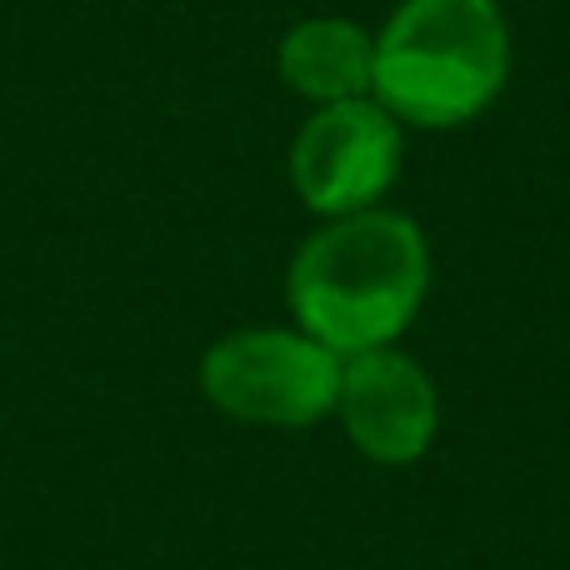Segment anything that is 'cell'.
I'll use <instances>...</instances> for the list:
<instances>
[{
    "label": "cell",
    "instance_id": "cell-3",
    "mask_svg": "<svg viewBox=\"0 0 570 570\" xmlns=\"http://www.w3.org/2000/svg\"><path fill=\"white\" fill-rule=\"evenodd\" d=\"M341 355L305 331H236L200 365L210 405L250 425H315L335 411Z\"/></svg>",
    "mask_w": 570,
    "mask_h": 570
},
{
    "label": "cell",
    "instance_id": "cell-4",
    "mask_svg": "<svg viewBox=\"0 0 570 570\" xmlns=\"http://www.w3.org/2000/svg\"><path fill=\"white\" fill-rule=\"evenodd\" d=\"M401 120L375 96L321 106L291 146L295 196L331 220L371 210L401 176Z\"/></svg>",
    "mask_w": 570,
    "mask_h": 570
},
{
    "label": "cell",
    "instance_id": "cell-6",
    "mask_svg": "<svg viewBox=\"0 0 570 570\" xmlns=\"http://www.w3.org/2000/svg\"><path fill=\"white\" fill-rule=\"evenodd\" d=\"M281 80L305 100H361L375 80V40L355 20H301L281 40Z\"/></svg>",
    "mask_w": 570,
    "mask_h": 570
},
{
    "label": "cell",
    "instance_id": "cell-1",
    "mask_svg": "<svg viewBox=\"0 0 570 570\" xmlns=\"http://www.w3.org/2000/svg\"><path fill=\"white\" fill-rule=\"evenodd\" d=\"M431 285L425 230L401 210H355L315 230L291 261V311L335 355L391 345Z\"/></svg>",
    "mask_w": 570,
    "mask_h": 570
},
{
    "label": "cell",
    "instance_id": "cell-2",
    "mask_svg": "<svg viewBox=\"0 0 570 570\" xmlns=\"http://www.w3.org/2000/svg\"><path fill=\"white\" fill-rule=\"evenodd\" d=\"M505 76L511 30L495 0H401L375 36L371 96L405 126H465L501 96Z\"/></svg>",
    "mask_w": 570,
    "mask_h": 570
},
{
    "label": "cell",
    "instance_id": "cell-5",
    "mask_svg": "<svg viewBox=\"0 0 570 570\" xmlns=\"http://www.w3.org/2000/svg\"><path fill=\"white\" fill-rule=\"evenodd\" d=\"M335 411H341V425L355 441V451L375 465L421 461L441 425L431 375L421 371V361L391 351V345L345 355Z\"/></svg>",
    "mask_w": 570,
    "mask_h": 570
}]
</instances>
